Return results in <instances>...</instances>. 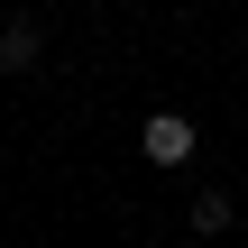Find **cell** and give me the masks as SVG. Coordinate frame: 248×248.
<instances>
[{"mask_svg": "<svg viewBox=\"0 0 248 248\" xmlns=\"http://www.w3.org/2000/svg\"><path fill=\"white\" fill-rule=\"evenodd\" d=\"M138 147H147V166H193V120L184 110H156L138 129Z\"/></svg>", "mask_w": 248, "mask_h": 248, "instance_id": "1", "label": "cell"}, {"mask_svg": "<svg viewBox=\"0 0 248 248\" xmlns=\"http://www.w3.org/2000/svg\"><path fill=\"white\" fill-rule=\"evenodd\" d=\"M37 55H46V46H37V28H28V18H18V28H0V74H37Z\"/></svg>", "mask_w": 248, "mask_h": 248, "instance_id": "2", "label": "cell"}, {"mask_svg": "<svg viewBox=\"0 0 248 248\" xmlns=\"http://www.w3.org/2000/svg\"><path fill=\"white\" fill-rule=\"evenodd\" d=\"M230 221H239V212H230V193H221V184H212V193H193V230H202V239H221Z\"/></svg>", "mask_w": 248, "mask_h": 248, "instance_id": "3", "label": "cell"}]
</instances>
